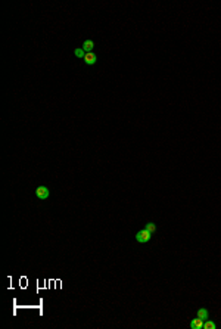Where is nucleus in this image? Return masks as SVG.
<instances>
[{"label":"nucleus","mask_w":221,"mask_h":329,"mask_svg":"<svg viewBox=\"0 0 221 329\" xmlns=\"http://www.w3.org/2000/svg\"><path fill=\"white\" fill-rule=\"evenodd\" d=\"M150 236H152V233L149 230L142 229V230H139V232L136 233V241L139 242V244H146V242L150 241Z\"/></svg>","instance_id":"obj_1"},{"label":"nucleus","mask_w":221,"mask_h":329,"mask_svg":"<svg viewBox=\"0 0 221 329\" xmlns=\"http://www.w3.org/2000/svg\"><path fill=\"white\" fill-rule=\"evenodd\" d=\"M190 328H192V329H201V328H203V320L199 319V317L193 319L192 322H190Z\"/></svg>","instance_id":"obj_5"},{"label":"nucleus","mask_w":221,"mask_h":329,"mask_svg":"<svg viewBox=\"0 0 221 329\" xmlns=\"http://www.w3.org/2000/svg\"><path fill=\"white\" fill-rule=\"evenodd\" d=\"M197 317L202 320H208L209 319V313H208V310L205 309V307H202V309L197 310Z\"/></svg>","instance_id":"obj_6"},{"label":"nucleus","mask_w":221,"mask_h":329,"mask_svg":"<svg viewBox=\"0 0 221 329\" xmlns=\"http://www.w3.org/2000/svg\"><path fill=\"white\" fill-rule=\"evenodd\" d=\"M144 229H146V230H149L150 233H155V232H156V224L152 223V222H149L148 224H146V228H144Z\"/></svg>","instance_id":"obj_7"},{"label":"nucleus","mask_w":221,"mask_h":329,"mask_svg":"<svg viewBox=\"0 0 221 329\" xmlns=\"http://www.w3.org/2000/svg\"><path fill=\"white\" fill-rule=\"evenodd\" d=\"M50 196V192H49L47 186H37L35 188V198L40 199V201H44Z\"/></svg>","instance_id":"obj_2"},{"label":"nucleus","mask_w":221,"mask_h":329,"mask_svg":"<svg viewBox=\"0 0 221 329\" xmlns=\"http://www.w3.org/2000/svg\"><path fill=\"white\" fill-rule=\"evenodd\" d=\"M74 55H75V56H77V58H83L84 59V56H86V52H84V50H83V49H75V50H74Z\"/></svg>","instance_id":"obj_8"},{"label":"nucleus","mask_w":221,"mask_h":329,"mask_svg":"<svg viewBox=\"0 0 221 329\" xmlns=\"http://www.w3.org/2000/svg\"><path fill=\"white\" fill-rule=\"evenodd\" d=\"M81 49L86 52V53H90V52H93V49H94V41H93V40H86V41L83 43Z\"/></svg>","instance_id":"obj_3"},{"label":"nucleus","mask_w":221,"mask_h":329,"mask_svg":"<svg viewBox=\"0 0 221 329\" xmlns=\"http://www.w3.org/2000/svg\"><path fill=\"white\" fill-rule=\"evenodd\" d=\"M217 328V325L214 323V322H211V320L208 319V322L205 325H203V329H215Z\"/></svg>","instance_id":"obj_9"},{"label":"nucleus","mask_w":221,"mask_h":329,"mask_svg":"<svg viewBox=\"0 0 221 329\" xmlns=\"http://www.w3.org/2000/svg\"><path fill=\"white\" fill-rule=\"evenodd\" d=\"M84 62H86L87 65H94V63L97 62V56L93 53V52L86 53V56H84Z\"/></svg>","instance_id":"obj_4"}]
</instances>
